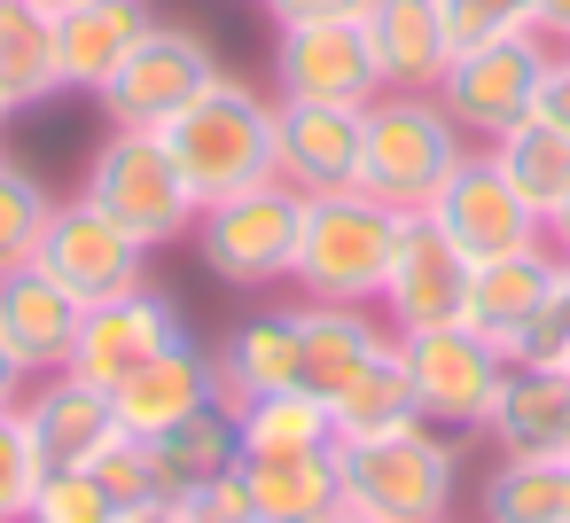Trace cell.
<instances>
[{
    "mask_svg": "<svg viewBox=\"0 0 570 523\" xmlns=\"http://www.w3.org/2000/svg\"><path fill=\"white\" fill-rule=\"evenodd\" d=\"M274 87H250L235 71H219L157 141L173 149V165L188 172L196 204H219V196H243L258 180H274Z\"/></svg>",
    "mask_w": 570,
    "mask_h": 523,
    "instance_id": "cell-1",
    "label": "cell"
},
{
    "mask_svg": "<svg viewBox=\"0 0 570 523\" xmlns=\"http://www.w3.org/2000/svg\"><path fill=\"white\" fill-rule=\"evenodd\" d=\"M469 134L445 118L438 95H375L367 102V134H360V188L375 204H391L399 219H422L438 204V188L469 165Z\"/></svg>",
    "mask_w": 570,
    "mask_h": 523,
    "instance_id": "cell-2",
    "label": "cell"
},
{
    "mask_svg": "<svg viewBox=\"0 0 570 523\" xmlns=\"http://www.w3.org/2000/svg\"><path fill=\"white\" fill-rule=\"evenodd\" d=\"M399 211L375 204L367 188H336V196H305L297 211V258L289 282L297 297H328V305H375L391 250H399Z\"/></svg>",
    "mask_w": 570,
    "mask_h": 523,
    "instance_id": "cell-3",
    "label": "cell"
},
{
    "mask_svg": "<svg viewBox=\"0 0 570 523\" xmlns=\"http://www.w3.org/2000/svg\"><path fill=\"white\" fill-rule=\"evenodd\" d=\"M79 196L110 219V227H126L141 250H173V243H188V227H196V188H188V172L173 165V149L157 141V134H134V126H110V141H95V157H87V172H79Z\"/></svg>",
    "mask_w": 570,
    "mask_h": 523,
    "instance_id": "cell-4",
    "label": "cell"
},
{
    "mask_svg": "<svg viewBox=\"0 0 570 523\" xmlns=\"http://www.w3.org/2000/svg\"><path fill=\"white\" fill-rule=\"evenodd\" d=\"M336 476H344V507H360L375 523H438V515H453L461 445L445 430L414 422V430H391V437L336 445Z\"/></svg>",
    "mask_w": 570,
    "mask_h": 523,
    "instance_id": "cell-5",
    "label": "cell"
},
{
    "mask_svg": "<svg viewBox=\"0 0 570 523\" xmlns=\"http://www.w3.org/2000/svg\"><path fill=\"white\" fill-rule=\"evenodd\" d=\"M297 211H305L297 188L258 180V188H243V196L204 204L196 227H188V250L204 258L212 282H227V289H243V297L282 289V282H289V258H297Z\"/></svg>",
    "mask_w": 570,
    "mask_h": 523,
    "instance_id": "cell-6",
    "label": "cell"
},
{
    "mask_svg": "<svg viewBox=\"0 0 570 523\" xmlns=\"http://www.w3.org/2000/svg\"><path fill=\"white\" fill-rule=\"evenodd\" d=\"M547 63H554V40H547V32L469 40V48H453V63H445V79H438V102H445V118L484 149V141H500L508 126H523V118L539 110Z\"/></svg>",
    "mask_w": 570,
    "mask_h": 523,
    "instance_id": "cell-7",
    "label": "cell"
},
{
    "mask_svg": "<svg viewBox=\"0 0 570 523\" xmlns=\"http://www.w3.org/2000/svg\"><path fill=\"white\" fill-rule=\"evenodd\" d=\"M399 359H406V383H414L422 422L445 430V437H484L492 398H500V383H508V367H515V359H508L500 344H484L469 320L399 336Z\"/></svg>",
    "mask_w": 570,
    "mask_h": 523,
    "instance_id": "cell-8",
    "label": "cell"
},
{
    "mask_svg": "<svg viewBox=\"0 0 570 523\" xmlns=\"http://www.w3.org/2000/svg\"><path fill=\"white\" fill-rule=\"evenodd\" d=\"M219 79V56H212V40L204 32H188V24H149L141 32V48L118 63V79L95 95L102 102V118L110 126H134V134H165L204 87Z\"/></svg>",
    "mask_w": 570,
    "mask_h": 523,
    "instance_id": "cell-9",
    "label": "cell"
},
{
    "mask_svg": "<svg viewBox=\"0 0 570 523\" xmlns=\"http://www.w3.org/2000/svg\"><path fill=\"white\" fill-rule=\"evenodd\" d=\"M32 266H40L71 305H102V297H126V289L149 282V250H141L126 227H110L87 196H56Z\"/></svg>",
    "mask_w": 570,
    "mask_h": 523,
    "instance_id": "cell-10",
    "label": "cell"
},
{
    "mask_svg": "<svg viewBox=\"0 0 570 523\" xmlns=\"http://www.w3.org/2000/svg\"><path fill=\"white\" fill-rule=\"evenodd\" d=\"M469 274H476V266L438 235L430 211L406 219V227H399V250H391V274H383V297H375L383 328H391V336L453 328V320L469 313Z\"/></svg>",
    "mask_w": 570,
    "mask_h": 523,
    "instance_id": "cell-11",
    "label": "cell"
},
{
    "mask_svg": "<svg viewBox=\"0 0 570 523\" xmlns=\"http://www.w3.org/2000/svg\"><path fill=\"white\" fill-rule=\"evenodd\" d=\"M180 336H188L180 305H173L157 282H141V289H126V297H102V305H87V313H79L71 375H87V383L118 391L134 367H149V359H157V352H173Z\"/></svg>",
    "mask_w": 570,
    "mask_h": 523,
    "instance_id": "cell-12",
    "label": "cell"
},
{
    "mask_svg": "<svg viewBox=\"0 0 570 523\" xmlns=\"http://www.w3.org/2000/svg\"><path fill=\"white\" fill-rule=\"evenodd\" d=\"M430 219H438V235L469 258V266H484V258H508V250H531V243H547V227H539V211L500 180V165L484 157V149H469V165L438 188V204H430Z\"/></svg>",
    "mask_w": 570,
    "mask_h": 523,
    "instance_id": "cell-13",
    "label": "cell"
},
{
    "mask_svg": "<svg viewBox=\"0 0 570 523\" xmlns=\"http://www.w3.org/2000/svg\"><path fill=\"white\" fill-rule=\"evenodd\" d=\"M274 95L282 102H344L367 110L383 95L360 24H282L274 32Z\"/></svg>",
    "mask_w": 570,
    "mask_h": 523,
    "instance_id": "cell-14",
    "label": "cell"
},
{
    "mask_svg": "<svg viewBox=\"0 0 570 523\" xmlns=\"http://www.w3.org/2000/svg\"><path fill=\"white\" fill-rule=\"evenodd\" d=\"M360 134H367V110H344V102H282L274 110V180L297 188V196L360 188Z\"/></svg>",
    "mask_w": 570,
    "mask_h": 523,
    "instance_id": "cell-15",
    "label": "cell"
},
{
    "mask_svg": "<svg viewBox=\"0 0 570 523\" xmlns=\"http://www.w3.org/2000/svg\"><path fill=\"white\" fill-rule=\"evenodd\" d=\"M17 414H24V430H32V445H40L48 468H87V461L118 437V398H110L102 383L71 375V367L32 375L24 398H17Z\"/></svg>",
    "mask_w": 570,
    "mask_h": 523,
    "instance_id": "cell-16",
    "label": "cell"
},
{
    "mask_svg": "<svg viewBox=\"0 0 570 523\" xmlns=\"http://www.w3.org/2000/svg\"><path fill=\"white\" fill-rule=\"evenodd\" d=\"M375 79L391 95H438L445 63H453V24H445V0H367L360 9Z\"/></svg>",
    "mask_w": 570,
    "mask_h": 523,
    "instance_id": "cell-17",
    "label": "cell"
},
{
    "mask_svg": "<svg viewBox=\"0 0 570 523\" xmlns=\"http://www.w3.org/2000/svg\"><path fill=\"white\" fill-rule=\"evenodd\" d=\"M297 391H313L321 406L391 344L375 305H328V297H297Z\"/></svg>",
    "mask_w": 570,
    "mask_h": 523,
    "instance_id": "cell-18",
    "label": "cell"
},
{
    "mask_svg": "<svg viewBox=\"0 0 570 523\" xmlns=\"http://www.w3.org/2000/svg\"><path fill=\"white\" fill-rule=\"evenodd\" d=\"M157 24L149 0H79L56 17V79L63 95H102L118 79V63L141 48V32Z\"/></svg>",
    "mask_w": 570,
    "mask_h": 523,
    "instance_id": "cell-19",
    "label": "cell"
},
{
    "mask_svg": "<svg viewBox=\"0 0 570 523\" xmlns=\"http://www.w3.org/2000/svg\"><path fill=\"white\" fill-rule=\"evenodd\" d=\"M79 313H87V305H71L40 266H9V274H0V352H9L24 375L71 367Z\"/></svg>",
    "mask_w": 570,
    "mask_h": 523,
    "instance_id": "cell-20",
    "label": "cell"
},
{
    "mask_svg": "<svg viewBox=\"0 0 570 523\" xmlns=\"http://www.w3.org/2000/svg\"><path fill=\"white\" fill-rule=\"evenodd\" d=\"M554 266H562L554 243H531V250L484 258V266L469 274V313H461V320H469L484 344H500V352L515 359L523 328L539 320V305H547V289H554Z\"/></svg>",
    "mask_w": 570,
    "mask_h": 523,
    "instance_id": "cell-21",
    "label": "cell"
},
{
    "mask_svg": "<svg viewBox=\"0 0 570 523\" xmlns=\"http://www.w3.org/2000/svg\"><path fill=\"white\" fill-rule=\"evenodd\" d=\"M110 398H118V430H134V437H165L173 422H188L196 406L219 398V375H212V352H204L196 336H180L173 352H157L149 367H134Z\"/></svg>",
    "mask_w": 570,
    "mask_h": 523,
    "instance_id": "cell-22",
    "label": "cell"
},
{
    "mask_svg": "<svg viewBox=\"0 0 570 523\" xmlns=\"http://www.w3.org/2000/svg\"><path fill=\"white\" fill-rule=\"evenodd\" d=\"M212 375L227 406H250L266 391H297V313L289 305H258L243 313L219 344H212Z\"/></svg>",
    "mask_w": 570,
    "mask_h": 523,
    "instance_id": "cell-23",
    "label": "cell"
},
{
    "mask_svg": "<svg viewBox=\"0 0 570 523\" xmlns=\"http://www.w3.org/2000/svg\"><path fill=\"white\" fill-rule=\"evenodd\" d=\"M243 492L258 523H321L344 507V476H336V445L313 453H243Z\"/></svg>",
    "mask_w": 570,
    "mask_h": 523,
    "instance_id": "cell-24",
    "label": "cell"
},
{
    "mask_svg": "<svg viewBox=\"0 0 570 523\" xmlns=\"http://www.w3.org/2000/svg\"><path fill=\"white\" fill-rule=\"evenodd\" d=\"M484 437L500 453H570V375L562 367H508Z\"/></svg>",
    "mask_w": 570,
    "mask_h": 523,
    "instance_id": "cell-25",
    "label": "cell"
},
{
    "mask_svg": "<svg viewBox=\"0 0 570 523\" xmlns=\"http://www.w3.org/2000/svg\"><path fill=\"white\" fill-rule=\"evenodd\" d=\"M328 422H336V445H360V437H391V430H414L422 406H414V383H406V359H399V336L328 398Z\"/></svg>",
    "mask_w": 570,
    "mask_h": 523,
    "instance_id": "cell-26",
    "label": "cell"
},
{
    "mask_svg": "<svg viewBox=\"0 0 570 523\" xmlns=\"http://www.w3.org/2000/svg\"><path fill=\"white\" fill-rule=\"evenodd\" d=\"M484 523H570V453H500L484 492Z\"/></svg>",
    "mask_w": 570,
    "mask_h": 523,
    "instance_id": "cell-27",
    "label": "cell"
},
{
    "mask_svg": "<svg viewBox=\"0 0 570 523\" xmlns=\"http://www.w3.org/2000/svg\"><path fill=\"white\" fill-rule=\"evenodd\" d=\"M56 17L32 9V0H0V110H40L56 102Z\"/></svg>",
    "mask_w": 570,
    "mask_h": 523,
    "instance_id": "cell-28",
    "label": "cell"
},
{
    "mask_svg": "<svg viewBox=\"0 0 570 523\" xmlns=\"http://www.w3.org/2000/svg\"><path fill=\"white\" fill-rule=\"evenodd\" d=\"M484 157H492V165H500V180L539 211V227H547V211L570 196V134H554L547 118L508 126L500 141H484Z\"/></svg>",
    "mask_w": 570,
    "mask_h": 523,
    "instance_id": "cell-29",
    "label": "cell"
},
{
    "mask_svg": "<svg viewBox=\"0 0 570 523\" xmlns=\"http://www.w3.org/2000/svg\"><path fill=\"white\" fill-rule=\"evenodd\" d=\"M149 445H157V461H165V476H173V500H180V492H196V484H212V476H227V468L243 461V422H235L227 398H212V406H196L188 422H173V430L149 437Z\"/></svg>",
    "mask_w": 570,
    "mask_h": 523,
    "instance_id": "cell-30",
    "label": "cell"
},
{
    "mask_svg": "<svg viewBox=\"0 0 570 523\" xmlns=\"http://www.w3.org/2000/svg\"><path fill=\"white\" fill-rule=\"evenodd\" d=\"M243 422V453H313V445H336V422L313 391H266L250 406H235Z\"/></svg>",
    "mask_w": 570,
    "mask_h": 523,
    "instance_id": "cell-31",
    "label": "cell"
},
{
    "mask_svg": "<svg viewBox=\"0 0 570 523\" xmlns=\"http://www.w3.org/2000/svg\"><path fill=\"white\" fill-rule=\"evenodd\" d=\"M87 468L102 476V492H110V507H118V515H173V476H165V461H157V445H149V437L118 430Z\"/></svg>",
    "mask_w": 570,
    "mask_h": 523,
    "instance_id": "cell-32",
    "label": "cell"
},
{
    "mask_svg": "<svg viewBox=\"0 0 570 523\" xmlns=\"http://www.w3.org/2000/svg\"><path fill=\"white\" fill-rule=\"evenodd\" d=\"M48 211H56V188H48L24 157L0 149V274H9V266H32V250H40V235H48Z\"/></svg>",
    "mask_w": 570,
    "mask_h": 523,
    "instance_id": "cell-33",
    "label": "cell"
},
{
    "mask_svg": "<svg viewBox=\"0 0 570 523\" xmlns=\"http://www.w3.org/2000/svg\"><path fill=\"white\" fill-rule=\"evenodd\" d=\"M40 476H48V461H40L24 414H17V406H0V523H24V515H32Z\"/></svg>",
    "mask_w": 570,
    "mask_h": 523,
    "instance_id": "cell-34",
    "label": "cell"
},
{
    "mask_svg": "<svg viewBox=\"0 0 570 523\" xmlns=\"http://www.w3.org/2000/svg\"><path fill=\"white\" fill-rule=\"evenodd\" d=\"M24 523H118V507H110V492H102L95 468H48Z\"/></svg>",
    "mask_w": 570,
    "mask_h": 523,
    "instance_id": "cell-35",
    "label": "cell"
},
{
    "mask_svg": "<svg viewBox=\"0 0 570 523\" xmlns=\"http://www.w3.org/2000/svg\"><path fill=\"white\" fill-rule=\"evenodd\" d=\"M453 48L469 40H508V32H539V0H445Z\"/></svg>",
    "mask_w": 570,
    "mask_h": 523,
    "instance_id": "cell-36",
    "label": "cell"
},
{
    "mask_svg": "<svg viewBox=\"0 0 570 523\" xmlns=\"http://www.w3.org/2000/svg\"><path fill=\"white\" fill-rule=\"evenodd\" d=\"M515 359H523V367H562V359H570V258L554 266V289H547V305H539V320L523 328V344H515Z\"/></svg>",
    "mask_w": 570,
    "mask_h": 523,
    "instance_id": "cell-37",
    "label": "cell"
},
{
    "mask_svg": "<svg viewBox=\"0 0 570 523\" xmlns=\"http://www.w3.org/2000/svg\"><path fill=\"white\" fill-rule=\"evenodd\" d=\"M258 9H266V24L282 32V24H360L367 0H258Z\"/></svg>",
    "mask_w": 570,
    "mask_h": 523,
    "instance_id": "cell-38",
    "label": "cell"
},
{
    "mask_svg": "<svg viewBox=\"0 0 570 523\" xmlns=\"http://www.w3.org/2000/svg\"><path fill=\"white\" fill-rule=\"evenodd\" d=\"M531 118H547L554 134H570V48H554V63H547V79H539V110Z\"/></svg>",
    "mask_w": 570,
    "mask_h": 523,
    "instance_id": "cell-39",
    "label": "cell"
},
{
    "mask_svg": "<svg viewBox=\"0 0 570 523\" xmlns=\"http://www.w3.org/2000/svg\"><path fill=\"white\" fill-rule=\"evenodd\" d=\"M539 32H547L554 48L570 40V0H539Z\"/></svg>",
    "mask_w": 570,
    "mask_h": 523,
    "instance_id": "cell-40",
    "label": "cell"
},
{
    "mask_svg": "<svg viewBox=\"0 0 570 523\" xmlns=\"http://www.w3.org/2000/svg\"><path fill=\"white\" fill-rule=\"evenodd\" d=\"M24 383H32V375H24L9 352H0V406H17V398H24Z\"/></svg>",
    "mask_w": 570,
    "mask_h": 523,
    "instance_id": "cell-41",
    "label": "cell"
},
{
    "mask_svg": "<svg viewBox=\"0 0 570 523\" xmlns=\"http://www.w3.org/2000/svg\"><path fill=\"white\" fill-rule=\"evenodd\" d=\"M547 243H554V250H562V258H570V196H562V204H554V211H547Z\"/></svg>",
    "mask_w": 570,
    "mask_h": 523,
    "instance_id": "cell-42",
    "label": "cell"
},
{
    "mask_svg": "<svg viewBox=\"0 0 570 523\" xmlns=\"http://www.w3.org/2000/svg\"><path fill=\"white\" fill-rule=\"evenodd\" d=\"M321 523H375V515H360V507H336V515H321Z\"/></svg>",
    "mask_w": 570,
    "mask_h": 523,
    "instance_id": "cell-43",
    "label": "cell"
},
{
    "mask_svg": "<svg viewBox=\"0 0 570 523\" xmlns=\"http://www.w3.org/2000/svg\"><path fill=\"white\" fill-rule=\"evenodd\" d=\"M32 9H48V17H63V9H79V0H32Z\"/></svg>",
    "mask_w": 570,
    "mask_h": 523,
    "instance_id": "cell-44",
    "label": "cell"
},
{
    "mask_svg": "<svg viewBox=\"0 0 570 523\" xmlns=\"http://www.w3.org/2000/svg\"><path fill=\"white\" fill-rule=\"evenodd\" d=\"M118 523H173V515H118Z\"/></svg>",
    "mask_w": 570,
    "mask_h": 523,
    "instance_id": "cell-45",
    "label": "cell"
},
{
    "mask_svg": "<svg viewBox=\"0 0 570 523\" xmlns=\"http://www.w3.org/2000/svg\"><path fill=\"white\" fill-rule=\"evenodd\" d=\"M0 126H9V110H0Z\"/></svg>",
    "mask_w": 570,
    "mask_h": 523,
    "instance_id": "cell-46",
    "label": "cell"
},
{
    "mask_svg": "<svg viewBox=\"0 0 570 523\" xmlns=\"http://www.w3.org/2000/svg\"><path fill=\"white\" fill-rule=\"evenodd\" d=\"M438 523H453V515H438Z\"/></svg>",
    "mask_w": 570,
    "mask_h": 523,
    "instance_id": "cell-47",
    "label": "cell"
},
{
    "mask_svg": "<svg viewBox=\"0 0 570 523\" xmlns=\"http://www.w3.org/2000/svg\"><path fill=\"white\" fill-rule=\"evenodd\" d=\"M562 375H570V359H562Z\"/></svg>",
    "mask_w": 570,
    "mask_h": 523,
    "instance_id": "cell-48",
    "label": "cell"
},
{
    "mask_svg": "<svg viewBox=\"0 0 570 523\" xmlns=\"http://www.w3.org/2000/svg\"><path fill=\"white\" fill-rule=\"evenodd\" d=\"M562 48H570V40H562Z\"/></svg>",
    "mask_w": 570,
    "mask_h": 523,
    "instance_id": "cell-49",
    "label": "cell"
}]
</instances>
